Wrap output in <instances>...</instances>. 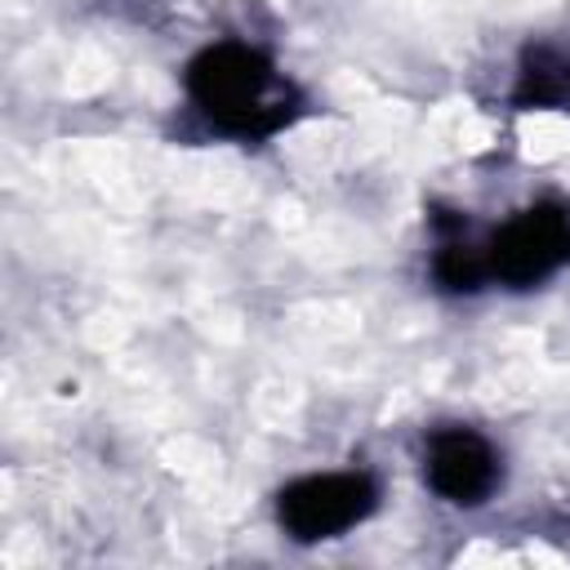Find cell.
I'll return each instance as SVG.
<instances>
[{
    "instance_id": "cell-1",
    "label": "cell",
    "mask_w": 570,
    "mask_h": 570,
    "mask_svg": "<svg viewBox=\"0 0 570 570\" xmlns=\"http://www.w3.org/2000/svg\"><path fill=\"white\" fill-rule=\"evenodd\" d=\"M187 98L218 134L240 142H263L303 111L298 85L245 40L200 49L187 62Z\"/></svg>"
},
{
    "instance_id": "cell-2",
    "label": "cell",
    "mask_w": 570,
    "mask_h": 570,
    "mask_svg": "<svg viewBox=\"0 0 570 570\" xmlns=\"http://www.w3.org/2000/svg\"><path fill=\"white\" fill-rule=\"evenodd\" d=\"M379 508V481L361 468L352 472H312L289 481L276 494V521L294 543L338 539L343 530L361 525Z\"/></svg>"
},
{
    "instance_id": "cell-3",
    "label": "cell",
    "mask_w": 570,
    "mask_h": 570,
    "mask_svg": "<svg viewBox=\"0 0 570 570\" xmlns=\"http://www.w3.org/2000/svg\"><path fill=\"white\" fill-rule=\"evenodd\" d=\"M570 263V214L561 205H530L512 214L481 249L485 281L530 289Z\"/></svg>"
},
{
    "instance_id": "cell-4",
    "label": "cell",
    "mask_w": 570,
    "mask_h": 570,
    "mask_svg": "<svg viewBox=\"0 0 570 570\" xmlns=\"http://www.w3.org/2000/svg\"><path fill=\"white\" fill-rule=\"evenodd\" d=\"M423 476L436 499L454 508H481L499 490L503 463H499V450L476 428L445 423L423 445Z\"/></svg>"
},
{
    "instance_id": "cell-5",
    "label": "cell",
    "mask_w": 570,
    "mask_h": 570,
    "mask_svg": "<svg viewBox=\"0 0 570 570\" xmlns=\"http://www.w3.org/2000/svg\"><path fill=\"white\" fill-rule=\"evenodd\" d=\"M512 107H548L570 111V53L552 45H530L521 53V71L512 85Z\"/></svg>"
},
{
    "instance_id": "cell-6",
    "label": "cell",
    "mask_w": 570,
    "mask_h": 570,
    "mask_svg": "<svg viewBox=\"0 0 570 570\" xmlns=\"http://www.w3.org/2000/svg\"><path fill=\"white\" fill-rule=\"evenodd\" d=\"M432 276H436V285L450 289V294L476 289V285L485 281L481 249H472V245H463V240H441V249H436V258H432Z\"/></svg>"
}]
</instances>
